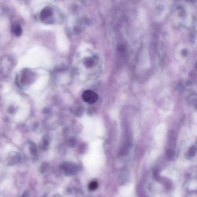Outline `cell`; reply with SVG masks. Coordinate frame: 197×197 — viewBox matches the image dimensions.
I'll list each match as a JSON object with an SVG mask.
<instances>
[{
	"instance_id": "obj_1",
	"label": "cell",
	"mask_w": 197,
	"mask_h": 197,
	"mask_svg": "<svg viewBox=\"0 0 197 197\" xmlns=\"http://www.w3.org/2000/svg\"><path fill=\"white\" fill-rule=\"evenodd\" d=\"M98 98L97 94L92 90H88L83 93L82 98L84 101L89 104H93L97 101Z\"/></svg>"
},
{
	"instance_id": "obj_2",
	"label": "cell",
	"mask_w": 197,
	"mask_h": 197,
	"mask_svg": "<svg viewBox=\"0 0 197 197\" xmlns=\"http://www.w3.org/2000/svg\"><path fill=\"white\" fill-rule=\"evenodd\" d=\"M21 157L19 154L16 152H11L8 154V161L10 165H13L19 163Z\"/></svg>"
},
{
	"instance_id": "obj_3",
	"label": "cell",
	"mask_w": 197,
	"mask_h": 197,
	"mask_svg": "<svg viewBox=\"0 0 197 197\" xmlns=\"http://www.w3.org/2000/svg\"><path fill=\"white\" fill-rule=\"evenodd\" d=\"M12 32L15 34L19 36L21 34L22 29L21 26L18 23H15L12 25Z\"/></svg>"
},
{
	"instance_id": "obj_4",
	"label": "cell",
	"mask_w": 197,
	"mask_h": 197,
	"mask_svg": "<svg viewBox=\"0 0 197 197\" xmlns=\"http://www.w3.org/2000/svg\"><path fill=\"white\" fill-rule=\"evenodd\" d=\"M196 151V148L194 146H191L189 149L188 155L189 157H194L195 156Z\"/></svg>"
},
{
	"instance_id": "obj_5",
	"label": "cell",
	"mask_w": 197,
	"mask_h": 197,
	"mask_svg": "<svg viewBox=\"0 0 197 197\" xmlns=\"http://www.w3.org/2000/svg\"><path fill=\"white\" fill-rule=\"evenodd\" d=\"M167 156V159L169 161H171L172 160L174 156V152L171 149H167L166 151Z\"/></svg>"
},
{
	"instance_id": "obj_6",
	"label": "cell",
	"mask_w": 197,
	"mask_h": 197,
	"mask_svg": "<svg viewBox=\"0 0 197 197\" xmlns=\"http://www.w3.org/2000/svg\"><path fill=\"white\" fill-rule=\"evenodd\" d=\"M98 183L97 181H92L89 184V188L90 190L94 191L98 188Z\"/></svg>"
},
{
	"instance_id": "obj_7",
	"label": "cell",
	"mask_w": 197,
	"mask_h": 197,
	"mask_svg": "<svg viewBox=\"0 0 197 197\" xmlns=\"http://www.w3.org/2000/svg\"><path fill=\"white\" fill-rule=\"evenodd\" d=\"M94 63L93 60L90 58H87L84 61L85 66L88 68H89L93 66Z\"/></svg>"
},
{
	"instance_id": "obj_8",
	"label": "cell",
	"mask_w": 197,
	"mask_h": 197,
	"mask_svg": "<svg viewBox=\"0 0 197 197\" xmlns=\"http://www.w3.org/2000/svg\"><path fill=\"white\" fill-rule=\"evenodd\" d=\"M190 103L193 105L194 106L196 107V94L194 95V94H192L190 96L189 98Z\"/></svg>"
},
{
	"instance_id": "obj_9",
	"label": "cell",
	"mask_w": 197,
	"mask_h": 197,
	"mask_svg": "<svg viewBox=\"0 0 197 197\" xmlns=\"http://www.w3.org/2000/svg\"><path fill=\"white\" fill-rule=\"evenodd\" d=\"M153 176L156 181H159V180H160V178L159 176V170L157 169H154L153 170Z\"/></svg>"
},
{
	"instance_id": "obj_10",
	"label": "cell",
	"mask_w": 197,
	"mask_h": 197,
	"mask_svg": "<svg viewBox=\"0 0 197 197\" xmlns=\"http://www.w3.org/2000/svg\"><path fill=\"white\" fill-rule=\"evenodd\" d=\"M30 151L33 154H34L36 152V148L34 144H31L30 146Z\"/></svg>"
},
{
	"instance_id": "obj_11",
	"label": "cell",
	"mask_w": 197,
	"mask_h": 197,
	"mask_svg": "<svg viewBox=\"0 0 197 197\" xmlns=\"http://www.w3.org/2000/svg\"><path fill=\"white\" fill-rule=\"evenodd\" d=\"M187 54V51L186 50H184V51H182V54H184V55L185 54Z\"/></svg>"
}]
</instances>
